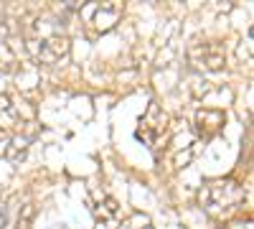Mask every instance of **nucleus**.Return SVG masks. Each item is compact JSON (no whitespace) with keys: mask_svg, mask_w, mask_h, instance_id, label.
I'll list each match as a JSON object with an SVG mask.
<instances>
[{"mask_svg":"<svg viewBox=\"0 0 254 229\" xmlns=\"http://www.w3.org/2000/svg\"><path fill=\"white\" fill-rule=\"evenodd\" d=\"M26 46L38 64H59L69 54V36L51 15H41L28 26Z\"/></svg>","mask_w":254,"mask_h":229,"instance_id":"f257e3e1","label":"nucleus"},{"mask_svg":"<svg viewBox=\"0 0 254 229\" xmlns=\"http://www.w3.org/2000/svg\"><path fill=\"white\" fill-rule=\"evenodd\" d=\"M198 204L214 219H231L244 206V189L234 178L208 181L198 191Z\"/></svg>","mask_w":254,"mask_h":229,"instance_id":"f03ea898","label":"nucleus"},{"mask_svg":"<svg viewBox=\"0 0 254 229\" xmlns=\"http://www.w3.org/2000/svg\"><path fill=\"white\" fill-rule=\"evenodd\" d=\"M165 135H168V115L160 110L158 102H150L147 112L137 125V140H142L150 151H158L165 143Z\"/></svg>","mask_w":254,"mask_h":229,"instance_id":"7ed1b4c3","label":"nucleus"},{"mask_svg":"<svg viewBox=\"0 0 254 229\" xmlns=\"http://www.w3.org/2000/svg\"><path fill=\"white\" fill-rule=\"evenodd\" d=\"M79 13L97 33H104L115 28V23L120 20L122 3H87V5H79Z\"/></svg>","mask_w":254,"mask_h":229,"instance_id":"20e7f679","label":"nucleus"},{"mask_svg":"<svg viewBox=\"0 0 254 229\" xmlns=\"http://www.w3.org/2000/svg\"><path fill=\"white\" fill-rule=\"evenodd\" d=\"M188 56L198 69H206V72H219L226 64V51H224L221 44H216V41H206V44L190 46Z\"/></svg>","mask_w":254,"mask_h":229,"instance_id":"39448f33","label":"nucleus"},{"mask_svg":"<svg viewBox=\"0 0 254 229\" xmlns=\"http://www.w3.org/2000/svg\"><path fill=\"white\" fill-rule=\"evenodd\" d=\"M92 212H94V217H97L99 224H120V204L112 196H107V194L94 191Z\"/></svg>","mask_w":254,"mask_h":229,"instance_id":"423d86ee","label":"nucleus"},{"mask_svg":"<svg viewBox=\"0 0 254 229\" xmlns=\"http://www.w3.org/2000/svg\"><path fill=\"white\" fill-rule=\"evenodd\" d=\"M221 125H224V112H221V110H208V107L198 110V115H196V128H198V133H201L203 138L216 135V133L221 130Z\"/></svg>","mask_w":254,"mask_h":229,"instance_id":"0eeeda50","label":"nucleus"},{"mask_svg":"<svg viewBox=\"0 0 254 229\" xmlns=\"http://www.w3.org/2000/svg\"><path fill=\"white\" fill-rule=\"evenodd\" d=\"M23 125L20 107L10 97H0V130H18Z\"/></svg>","mask_w":254,"mask_h":229,"instance_id":"6e6552de","label":"nucleus"},{"mask_svg":"<svg viewBox=\"0 0 254 229\" xmlns=\"http://www.w3.org/2000/svg\"><path fill=\"white\" fill-rule=\"evenodd\" d=\"M26 153H28V138H13L10 145H8V151H5L8 160H13V163L23 160Z\"/></svg>","mask_w":254,"mask_h":229,"instance_id":"1a4fd4ad","label":"nucleus"},{"mask_svg":"<svg viewBox=\"0 0 254 229\" xmlns=\"http://www.w3.org/2000/svg\"><path fill=\"white\" fill-rule=\"evenodd\" d=\"M10 224V212H8V206L0 201V229H8Z\"/></svg>","mask_w":254,"mask_h":229,"instance_id":"9d476101","label":"nucleus"}]
</instances>
